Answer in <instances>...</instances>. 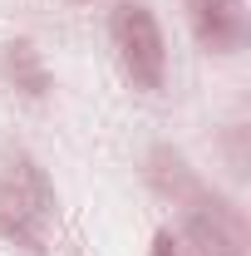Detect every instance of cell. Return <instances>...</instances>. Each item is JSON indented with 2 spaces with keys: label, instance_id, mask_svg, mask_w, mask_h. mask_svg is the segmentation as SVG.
<instances>
[{
  "label": "cell",
  "instance_id": "cell-3",
  "mask_svg": "<svg viewBox=\"0 0 251 256\" xmlns=\"http://www.w3.org/2000/svg\"><path fill=\"white\" fill-rule=\"evenodd\" d=\"M188 20L202 50L212 54H232L246 44V10L242 0H188Z\"/></svg>",
  "mask_w": 251,
  "mask_h": 256
},
{
  "label": "cell",
  "instance_id": "cell-8",
  "mask_svg": "<svg viewBox=\"0 0 251 256\" xmlns=\"http://www.w3.org/2000/svg\"><path fill=\"white\" fill-rule=\"evenodd\" d=\"M79 5H89V0H79Z\"/></svg>",
  "mask_w": 251,
  "mask_h": 256
},
{
  "label": "cell",
  "instance_id": "cell-1",
  "mask_svg": "<svg viewBox=\"0 0 251 256\" xmlns=\"http://www.w3.org/2000/svg\"><path fill=\"white\" fill-rule=\"evenodd\" d=\"M108 34H114V50L124 60L128 79L138 89H162V69H168V50H162V30H158L153 10L143 0H124L108 20Z\"/></svg>",
  "mask_w": 251,
  "mask_h": 256
},
{
  "label": "cell",
  "instance_id": "cell-5",
  "mask_svg": "<svg viewBox=\"0 0 251 256\" xmlns=\"http://www.w3.org/2000/svg\"><path fill=\"white\" fill-rule=\"evenodd\" d=\"M0 69H5V79L25 98H44L50 94V69H44V60H40V50H34L30 40H10L5 54H0Z\"/></svg>",
  "mask_w": 251,
  "mask_h": 256
},
{
  "label": "cell",
  "instance_id": "cell-7",
  "mask_svg": "<svg viewBox=\"0 0 251 256\" xmlns=\"http://www.w3.org/2000/svg\"><path fill=\"white\" fill-rule=\"evenodd\" d=\"M172 252H178L172 232H158V236H153V252H148V256H172Z\"/></svg>",
  "mask_w": 251,
  "mask_h": 256
},
{
  "label": "cell",
  "instance_id": "cell-4",
  "mask_svg": "<svg viewBox=\"0 0 251 256\" xmlns=\"http://www.w3.org/2000/svg\"><path fill=\"white\" fill-rule=\"evenodd\" d=\"M148 182H153L162 197H172V202H188V207H197L202 197H207V182L197 178L188 168V158L178 153V148H168V143H158L153 153H148Z\"/></svg>",
  "mask_w": 251,
  "mask_h": 256
},
{
  "label": "cell",
  "instance_id": "cell-6",
  "mask_svg": "<svg viewBox=\"0 0 251 256\" xmlns=\"http://www.w3.org/2000/svg\"><path fill=\"white\" fill-rule=\"evenodd\" d=\"M0 236H5V242H15V246H25L30 256H44L40 236H34V226L20 222V217H5V212H0Z\"/></svg>",
  "mask_w": 251,
  "mask_h": 256
},
{
  "label": "cell",
  "instance_id": "cell-2",
  "mask_svg": "<svg viewBox=\"0 0 251 256\" xmlns=\"http://www.w3.org/2000/svg\"><path fill=\"white\" fill-rule=\"evenodd\" d=\"M0 212H5V217H20V222H30V226H40L54 212V188H50L44 168H40L30 153H10V162H5Z\"/></svg>",
  "mask_w": 251,
  "mask_h": 256
}]
</instances>
